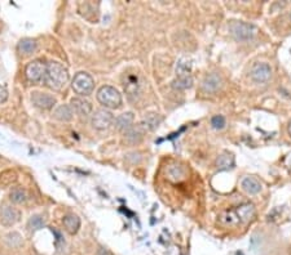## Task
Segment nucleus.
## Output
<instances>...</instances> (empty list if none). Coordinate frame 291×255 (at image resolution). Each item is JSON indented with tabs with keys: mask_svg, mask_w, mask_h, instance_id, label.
I'll return each instance as SVG.
<instances>
[{
	"mask_svg": "<svg viewBox=\"0 0 291 255\" xmlns=\"http://www.w3.org/2000/svg\"><path fill=\"white\" fill-rule=\"evenodd\" d=\"M220 222L224 223L227 225H234V224H238L239 219L237 217L236 211L234 210H227L224 211L222 215H220Z\"/></svg>",
	"mask_w": 291,
	"mask_h": 255,
	"instance_id": "393cba45",
	"label": "nucleus"
},
{
	"mask_svg": "<svg viewBox=\"0 0 291 255\" xmlns=\"http://www.w3.org/2000/svg\"><path fill=\"white\" fill-rule=\"evenodd\" d=\"M211 125L213 129H223L225 126V118L223 115H216L211 119Z\"/></svg>",
	"mask_w": 291,
	"mask_h": 255,
	"instance_id": "bb28decb",
	"label": "nucleus"
},
{
	"mask_svg": "<svg viewBox=\"0 0 291 255\" xmlns=\"http://www.w3.org/2000/svg\"><path fill=\"white\" fill-rule=\"evenodd\" d=\"M162 121V118L159 115H155V114H150L147 118L142 120V123L140 125L142 126V129L147 132V130H154L157 126L159 125V123Z\"/></svg>",
	"mask_w": 291,
	"mask_h": 255,
	"instance_id": "5701e85b",
	"label": "nucleus"
},
{
	"mask_svg": "<svg viewBox=\"0 0 291 255\" xmlns=\"http://www.w3.org/2000/svg\"><path fill=\"white\" fill-rule=\"evenodd\" d=\"M230 35L238 41H247L255 38L258 29L251 23L242 22V21H233L229 25Z\"/></svg>",
	"mask_w": 291,
	"mask_h": 255,
	"instance_id": "20e7f679",
	"label": "nucleus"
},
{
	"mask_svg": "<svg viewBox=\"0 0 291 255\" xmlns=\"http://www.w3.org/2000/svg\"><path fill=\"white\" fill-rule=\"evenodd\" d=\"M272 76V69L268 63H255L251 69V77L256 82H266Z\"/></svg>",
	"mask_w": 291,
	"mask_h": 255,
	"instance_id": "9d476101",
	"label": "nucleus"
},
{
	"mask_svg": "<svg viewBox=\"0 0 291 255\" xmlns=\"http://www.w3.org/2000/svg\"><path fill=\"white\" fill-rule=\"evenodd\" d=\"M71 87L75 93L79 96H89L94 88V80L87 72H79L72 79Z\"/></svg>",
	"mask_w": 291,
	"mask_h": 255,
	"instance_id": "39448f33",
	"label": "nucleus"
},
{
	"mask_svg": "<svg viewBox=\"0 0 291 255\" xmlns=\"http://www.w3.org/2000/svg\"><path fill=\"white\" fill-rule=\"evenodd\" d=\"M31 101L38 108L42 110H51L56 104V98L48 93H42V92H34L31 96Z\"/></svg>",
	"mask_w": 291,
	"mask_h": 255,
	"instance_id": "f8f14e48",
	"label": "nucleus"
},
{
	"mask_svg": "<svg viewBox=\"0 0 291 255\" xmlns=\"http://www.w3.org/2000/svg\"><path fill=\"white\" fill-rule=\"evenodd\" d=\"M28 225L31 231H38L44 227V219L40 215H34V217L30 218Z\"/></svg>",
	"mask_w": 291,
	"mask_h": 255,
	"instance_id": "a878e982",
	"label": "nucleus"
},
{
	"mask_svg": "<svg viewBox=\"0 0 291 255\" xmlns=\"http://www.w3.org/2000/svg\"><path fill=\"white\" fill-rule=\"evenodd\" d=\"M45 70H47V67L40 61H33L26 66L25 75L29 81L39 82L42 79H44Z\"/></svg>",
	"mask_w": 291,
	"mask_h": 255,
	"instance_id": "0eeeda50",
	"label": "nucleus"
},
{
	"mask_svg": "<svg viewBox=\"0 0 291 255\" xmlns=\"http://www.w3.org/2000/svg\"><path fill=\"white\" fill-rule=\"evenodd\" d=\"M62 223H64L65 230H66L70 235H75V233L79 231V228H81V219L74 214H67L66 217H64Z\"/></svg>",
	"mask_w": 291,
	"mask_h": 255,
	"instance_id": "6ab92c4d",
	"label": "nucleus"
},
{
	"mask_svg": "<svg viewBox=\"0 0 291 255\" xmlns=\"http://www.w3.org/2000/svg\"><path fill=\"white\" fill-rule=\"evenodd\" d=\"M71 108L75 114L81 119L89 118L92 112V106L88 101H84L82 98H72L71 99Z\"/></svg>",
	"mask_w": 291,
	"mask_h": 255,
	"instance_id": "4468645a",
	"label": "nucleus"
},
{
	"mask_svg": "<svg viewBox=\"0 0 291 255\" xmlns=\"http://www.w3.org/2000/svg\"><path fill=\"white\" fill-rule=\"evenodd\" d=\"M234 211H236L237 217H238L239 223H244V224L251 223L256 217L255 206L251 203H245L242 205L237 206V209H234Z\"/></svg>",
	"mask_w": 291,
	"mask_h": 255,
	"instance_id": "1a4fd4ad",
	"label": "nucleus"
},
{
	"mask_svg": "<svg viewBox=\"0 0 291 255\" xmlns=\"http://www.w3.org/2000/svg\"><path fill=\"white\" fill-rule=\"evenodd\" d=\"M19 218H21V213L16 208H13V206L4 204L2 206V209H0V223L6 225V227L14 225L18 222Z\"/></svg>",
	"mask_w": 291,
	"mask_h": 255,
	"instance_id": "6e6552de",
	"label": "nucleus"
},
{
	"mask_svg": "<svg viewBox=\"0 0 291 255\" xmlns=\"http://www.w3.org/2000/svg\"><path fill=\"white\" fill-rule=\"evenodd\" d=\"M290 18H291V14H290Z\"/></svg>",
	"mask_w": 291,
	"mask_h": 255,
	"instance_id": "c756f323",
	"label": "nucleus"
},
{
	"mask_svg": "<svg viewBox=\"0 0 291 255\" xmlns=\"http://www.w3.org/2000/svg\"><path fill=\"white\" fill-rule=\"evenodd\" d=\"M97 101L106 108H119L122 106V96L114 87L104 85L97 92Z\"/></svg>",
	"mask_w": 291,
	"mask_h": 255,
	"instance_id": "f03ea898",
	"label": "nucleus"
},
{
	"mask_svg": "<svg viewBox=\"0 0 291 255\" xmlns=\"http://www.w3.org/2000/svg\"><path fill=\"white\" fill-rule=\"evenodd\" d=\"M234 165V156L230 152H223L216 160V167L219 170L232 169Z\"/></svg>",
	"mask_w": 291,
	"mask_h": 255,
	"instance_id": "aec40b11",
	"label": "nucleus"
},
{
	"mask_svg": "<svg viewBox=\"0 0 291 255\" xmlns=\"http://www.w3.org/2000/svg\"><path fill=\"white\" fill-rule=\"evenodd\" d=\"M287 132H288V135L291 137V121H290V124H288V126H287Z\"/></svg>",
	"mask_w": 291,
	"mask_h": 255,
	"instance_id": "c85d7f7f",
	"label": "nucleus"
},
{
	"mask_svg": "<svg viewBox=\"0 0 291 255\" xmlns=\"http://www.w3.org/2000/svg\"><path fill=\"white\" fill-rule=\"evenodd\" d=\"M133 120H135V116H133L132 112L122 114V115L118 116V119L115 120V128L119 130V132L126 133L133 126Z\"/></svg>",
	"mask_w": 291,
	"mask_h": 255,
	"instance_id": "dca6fc26",
	"label": "nucleus"
},
{
	"mask_svg": "<svg viewBox=\"0 0 291 255\" xmlns=\"http://www.w3.org/2000/svg\"><path fill=\"white\" fill-rule=\"evenodd\" d=\"M166 176L171 182H181L188 177V169H186L185 165L174 162L167 167Z\"/></svg>",
	"mask_w": 291,
	"mask_h": 255,
	"instance_id": "ddd939ff",
	"label": "nucleus"
},
{
	"mask_svg": "<svg viewBox=\"0 0 291 255\" xmlns=\"http://www.w3.org/2000/svg\"><path fill=\"white\" fill-rule=\"evenodd\" d=\"M241 184L242 188H244L247 193H250V195H256V193L260 192V182L256 178H254V177H246V178H244Z\"/></svg>",
	"mask_w": 291,
	"mask_h": 255,
	"instance_id": "a211bd4d",
	"label": "nucleus"
},
{
	"mask_svg": "<svg viewBox=\"0 0 291 255\" xmlns=\"http://www.w3.org/2000/svg\"><path fill=\"white\" fill-rule=\"evenodd\" d=\"M18 50L22 55H30L36 50V41L33 39H22L18 43Z\"/></svg>",
	"mask_w": 291,
	"mask_h": 255,
	"instance_id": "412c9836",
	"label": "nucleus"
},
{
	"mask_svg": "<svg viewBox=\"0 0 291 255\" xmlns=\"http://www.w3.org/2000/svg\"><path fill=\"white\" fill-rule=\"evenodd\" d=\"M72 116H74V111H72L71 106H69V104H61V106H58L55 110V112H53V118L58 121H62V123L71 121Z\"/></svg>",
	"mask_w": 291,
	"mask_h": 255,
	"instance_id": "f3484780",
	"label": "nucleus"
},
{
	"mask_svg": "<svg viewBox=\"0 0 291 255\" xmlns=\"http://www.w3.org/2000/svg\"><path fill=\"white\" fill-rule=\"evenodd\" d=\"M190 63L186 60H181L176 66V79L172 82V87L179 91L189 89L193 85V77L190 75Z\"/></svg>",
	"mask_w": 291,
	"mask_h": 255,
	"instance_id": "7ed1b4c3",
	"label": "nucleus"
},
{
	"mask_svg": "<svg viewBox=\"0 0 291 255\" xmlns=\"http://www.w3.org/2000/svg\"><path fill=\"white\" fill-rule=\"evenodd\" d=\"M145 130L142 129L141 125L132 126L130 130L125 133V140L128 145H139L144 139Z\"/></svg>",
	"mask_w": 291,
	"mask_h": 255,
	"instance_id": "2eb2a0df",
	"label": "nucleus"
},
{
	"mask_svg": "<svg viewBox=\"0 0 291 255\" xmlns=\"http://www.w3.org/2000/svg\"><path fill=\"white\" fill-rule=\"evenodd\" d=\"M125 91L127 92L128 96L132 97L139 93V82H137V77L136 76H128L125 82Z\"/></svg>",
	"mask_w": 291,
	"mask_h": 255,
	"instance_id": "b1692460",
	"label": "nucleus"
},
{
	"mask_svg": "<svg viewBox=\"0 0 291 255\" xmlns=\"http://www.w3.org/2000/svg\"><path fill=\"white\" fill-rule=\"evenodd\" d=\"M7 99H8V92H7L6 88L0 87V104L4 103Z\"/></svg>",
	"mask_w": 291,
	"mask_h": 255,
	"instance_id": "cd10ccee",
	"label": "nucleus"
},
{
	"mask_svg": "<svg viewBox=\"0 0 291 255\" xmlns=\"http://www.w3.org/2000/svg\"><path fill=\"white\" fill-rule=\"evenodd\" d=\"M67 80H69V72L61 63H48L44 76V82L48 88L53 89V91H61L67 82Z\"/></svg>",
	"mask_w": 291,
	"mask_h": 255,
	"instance_id": "f257e3e1",
	"label": "nucleus"
},
{
	"mask_svg": "<svg viewBox=\"0 0 291 255\" xmlns=\"http://www.w3.org/2000/svg\"><path fill=\"white\" fill-rule=\"evenodd\" d=\"M9 197L14 204H25L28 201V192L22 187H14L9 193Z\"/></svg>",
	"mask_w": 291,
	"mask_h": 255,
	"instance_id": "4be33fe9",
	"label": "nucleus"
},
{
	"mask_svg": "<svg viewBox=\"0 0 291 255\" xmlns=\"http://www.w3.org/2000/svg\"><path fill=\"white\" fill-rule=\"evenodd\" d=\"M114 123V115L110 111L99 110L92 116V125L97 130L109 129Z\"/></svg>",
	"mask_w": 291,
	"mask_h": 255,
	"instance_id": "423d86ee",
	"label": "nucleus"
},
{
	"mask_svg": "<svg viewBox=\"0 0 291 255\" xmlns=\"http://www.w3.org/2000/svg\"><path fill=\"white\" fill-rule=\"evenodd\" d=\"M223 87V79L220 75L217 74H210L203 79L202 85H201V88L205 93L207 94H213L219 92Z\"/></svg>",
	"mask_w": 291,
	"mask_h": 255,
	"instance_id": "9b49d317",
	"label": "nucleus"
}]
</instances>
